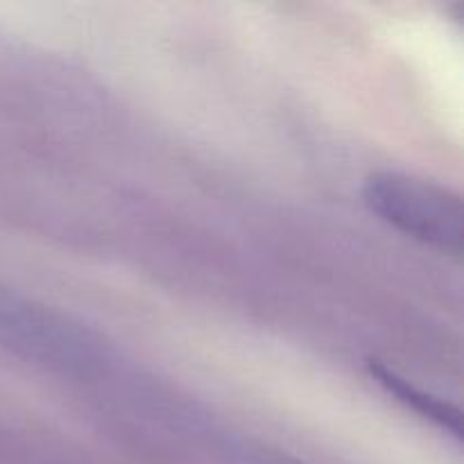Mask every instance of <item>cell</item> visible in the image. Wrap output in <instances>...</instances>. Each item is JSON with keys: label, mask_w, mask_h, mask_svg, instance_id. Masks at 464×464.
<instances>
[{"label": "cell", "mask_w": 464, "mask_h": 464, "mask_svg": "<svg viewBox=\"0 0 464 464\" xmlns=\"http://www.w3.org/2000/svg\"><path fill=\"white\" fill-rule=\"evenodd\" d=\"M362 199L379 220L444 254L462 252V198L449 186L397 170L365 179Z\"/></svg>", "instance_id": "6da1fadb"}, {"label": "cell", "mask_w": 464, "mask_h": 464, "mask_svg": "<svg viewBox=\"0 0 464 464\" xmlns=\"http://www.w3.org/2000/svg\"><path fill=\"white\" fill-rule=\"evenodd\" d=\"M0 344L59 372H86L100 358L93 334L62 313L7 290H0Z\"/></svg>", "instance_id": "7a4b0ae2"}, {"label": "cell", "mask_w": 464, "mask_h": 464, "mask_svg": "<svg viewBox=\"0 0 464 464\" xmlns=\"http://www.w3.org/2000/svg\"><path fill=\"white\" fill-rule=\"evenodd\" d=\"M367 370L370 376L385 390L388 394H392L399 403H403L406 408H411L412 412L421 415L424 420H429L430 424L440 426L447 433L460 438L462 435V415L456 406H451L444 399L435 397V394L426 392V390L417 388L415 383H411L408 379H403L401 374H397L394 370L385 367L383 362L370 361L367 362Z\"/></svg>", "instance_id": "3957f363"}, {"label": "cell", "mask_w": 464, "mask_h": 464, "mask_svg": "<svg viewBox=\"0 0 464 464\" xmlns=\"http://www.w3.org/2000/svg\"><path fill=\"white\" fill-rule=\"evenodd\" d=\"M266 464H299V462H288V460H272V462H266Z\"/></svg>", "instance_id": "277c9868"}]
</instances>
